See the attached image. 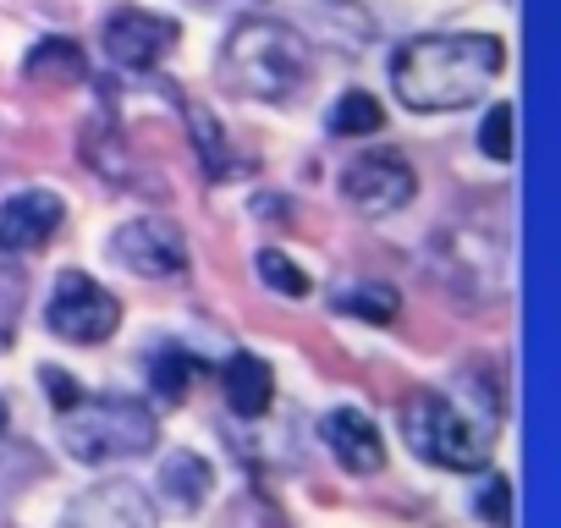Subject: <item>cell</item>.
I'll use <instances>...</instances> for the list:
<instances>
[{"instance_id": "cell-1", "label": "cell", "mask_w": 561, "mask_h": 528, "mask_svg": "<svg viewBox=\"0 0 561 528\" xmlns=\"http://www.w3.org/2000/svg\"><path fill=\"white\" fill-rule=\"evenodd\" d=\"M506 67L495 34H424L391 56V89L408 111H462Z\"/></svg>"}, {"instance_id": "cell-18", "label": "cell", "mask_w": 561, "mask_h": 528, "mask_svg": "<svg viewBox=\"0 0 561 528\" xmlns=\"http://www.w3.org/2000/svg\"><path fill=\"white\" fill-rule=\"evenodd\" d=\"M187 380H193V358H187L182 347H160V353L149 358V386H154V397H171V402H182Z\"/></svg>"}, {"instance_id": "cell-12", "label": "cell", "mask_w": 561, "mask_h": 528, "mask_svg": "<svg viewBox=\"0 0 561 528\" xmlns=\"http://www.w3.org/2000/svg\"><path fill=\"white\" fill-rule=\"evenodd\" d=\"M220 391H226V408L237 418H259L275 397V369L259 353H231L220 364Z\"/></svg>"}, {"instance_id": "cell-10", "label": "cell", "mask_w": 561, "mask_h": 528, "mask_svg": "<svg viewBox=\"0 0 561 528\" xmlns=\"http://www.w3.org/2000/svg\"><path fill=\"white\" fill-rule=\"evenodd\" d=\"M320 440L331 446V457H336L347 473H380V468H386V435H380L375 418L358 413V408H336V413H325Z\"/></svg>"}, {"instance_id": "cell-4", "label": "cell", "mask_w": 561, "mask_h": 528, "mask_svg": "<svg viewBox=\"0 0 561 528\" xmlns=\"http://www.w3.org/2000/svg\"><path fill=\"white\" fill-rule=\"evenodd\" d=\"M402 435H408V446H413L424 462L451 468V473H479V468L490 462L484 429H479L457 402H446V397H435V391H424V397H413V402L402 408Z\"/></svg>"}, {"instance_id": "cell-7", "label": "cell", "mask_w": 561, "mask_h": 528, "mask_svg": "<svg viewBox=\"0 0 561 528\" xmlns=\"http://www.w3.org/2000/svg\"><path fill=\"white\" fill-rule=\"evenodd\" d=\"M111 259L133 276H149V282H165V276H182L187 271V237L176 220H127L122 231H111Z\"/></svg>"}, {"instance_id": "cell-11", "label": "cell", "mask_w": 561, "mask_h": 528, "mask_svg": "<svg viewBox=\"0 0 561 528\" xmlns=\"http://www.w3.org/2000/svg\"><path fill=\"white\" fill-rule=\"evenodd\" d=\"M61 528H154V512L133 484H105V490L72 501Z\"/></svg>"}, {"instance_id": "cell-13", "label": "cell", "mask_w": 561, "mask_h": 528, "mask_svg": "<svg viewBox=\"0 0 561 528\" xmlns=\"http://www.w3.org/2000/svg\"><path fill=\"white\" fill-rule=\"evenodd\" d=\"M209 484H215V473H209V462L193 457V451H171V457L160 462V495H165L176 512H198L204 495H209Z\"/></svg>"}, {"instance_id": "cell-20", "label": "cell", "mask_w": 561, "mask_h": 528, "mask_svg": "<svg viewBox=\"0 0 561 528\" xmlns=\"http://www.w3.org/2000/svg\"><path fill=\"white\" fill-rule=\"evenodd\" d=\"M479 149L490 160H512V105H490V116L479 127Z\"/></svg>"}, {"instance_id": "cell-16", "label": "cell", "mask_w": 561, "mask_h": 528, "mask_svg": "<svg viewBox=\"0 0 561 528\" xmlns=\"http://www.w3.org/2000/svg\"><path fill=\"white\" fill-rule=\"evenodd\" d=\"M253 271H259V282L264 287H275L280 298H309V276H304V264H293L287 253H275V248H264L259 259H253Z\"/></svg>"}, {"instance_id": "cell-14", "label": "cell", "mask_w": 561, "mask_h": 528, "mask_svg": "<svg viewBox=\"0 0 561 528\" xmlns=\"http://www.w3.org/2000/svg\"><path fill=\"white\" fill-rule=\"evenodd\" d=\"M386 127V105L369 94V89H347L331 111H325V133H336V138H369V133H380Z\"/></svg>"}, {"instance_id": "cell-23", "label": "cell", "mask_w": 561, "mask_h": 528, "mask_svg": "<svg viewBox=\"0 0 561 528\" xmlns=\"http://www.w3.org/2000/svg\"><path fill=\"white\" fill-rule=\"evenodd\" d=\"M0 429H7V402H0Z\"/></svg>"}, {"instance_id": "cell-21", "label": "cell", "mask_w": 561, "mask_h": 528, "mask_svg": "<svg viewBox=\"0 0 561 528\" xmlns=\"http://www.w3.org/2000/svg\"><path fill=\"white\" fill-rule=\"evenodd\" d=\"M479 517H484L490 528H512V484H506V479H484V490H479Z\"/></svg>"}, {"instance_id": "cell-19", "label": "cell", "mask_w": 561, "mask_h": 528, "mask_svg": "<svg viewBox=\"0 0 561 528\" xmlns=\"http://www.w3.org/2000/svg\"><path fill=\"white\" fill-rule=\"evenodd\" d=\"M187 122H193V144H198V154H204V171L226 176V144H220V122H209L198 105H187Z\"/></svg>"}, {"instance_id": "cell-8", "label": "cell", "mask_w": 561, "mask_h": 528, "mask_svg": "<svg viewBox=\"0 0 561 528\" xmlns=\"http://www.w3.org/2000/svg\"><path fill=\"white\" fill-rule=\"evenodd\" d=\"M176 39H182V28H176L171 18H160V12H144V7H122V12H111V18H105V34H100L105 56H111L116 67H127V72L154 67Z\"/></svg>"}, {"instance_id": "cell-5", "label": "cell", "mask_w": 561, "mask_h": 528, "mask_svg": "<svg viewBox=\"0 0 561 528\" xmlns=\"http://www.w3.org/2000/svg\"><path fill=\"white\" fill-rule=\"evenodd\" d=\"M45 325H50L61 342L100 347V342L116 336V325H122V303H116V292H105L94 276H83V271H61L56 287H50V303H45Z\"/></svg>"}, {"instance_id": "cell-6", "label": "cell", "mask_w": 561, "mask_h": 528, "mask_svg": "<svg viewBox=\"0 0 561 528\" xmlns=\"http://www.w3.org/2000/svg\"><path fill=\"white\" fill-rule=\"evenodd\" d=\"M413 193H419V176L397 149H369V154L347 160V171H342V198L358 215H397L413 204Z\"/></svg>"}, {"instance_id": "cell-3", "label": "cell", "mask_w": 561, "mask_h": 528, "mask_svg": "<svg viewBox=\"0 0 561 528\" xmlns=\"http://www.w3.org/2000/svg\"><path fill=\"white\" fill-rule=\"evenodd\" d=\"M61 440L78 462H122L154 446V413L133 397H83L61 413Z\"/></svg>"}, {"instance_id": "cell-22", "label": "cell", "mask_w": 561, "mask_h": 528, "mask_svg": "<svg viewBox=\"0 0 561 528\" xmlns=\"http://www.w3.org/2000/svg\"><path fill=\"white\" fill-rule=\"evenodd\" d=\"M39 380L50 386V402H56V413H67V408H78V402H83V386H78L72 375H61V369H39Z\"/></svg>"}, {"instance_id": "cell-2", "label": "cell", "mask_w": 561, "mask_h": 528, "mask_svg": "<svg viewBox=\"0 0 561 528\" xmlns=\"http://www.w3.org/2000/svg\"><path fill=\"white\" fill-rule=\"evenodd\" d=\"M309 72H314L309 39L280 18H242L220 45V78H226V89H237L248 100L287 105L309 83Z\"/></svg>"}, {"instance_id": "cell-17", "label": "cell", "mask_w": 561, "mask_h": 528, "mask_svg": "<svg viewBox=\"0 0 561 528\" xmlns=\"http://www.w3.org/2000/svg\"><path fill=\"white\" fill-rule=\"evenodd\" d=\"M336 309L353 314V320H369V325H391L397 309H402V298H397L391 287H353V292L336 298Z\"/></svg>"}, {"instance_id": "cell-15", "label": "cell", "mask_w": 561, "mask_h": 528, "mask_svg": "<svg viewBox=\"0 0 561 528\" xmlns=\"http://www.w3.org/2000/svg\"><path fill=\"white\" fill-rule=\"evenodd\" d=\"M23 72H28V78H83L89 61H83V50H78L72 39H39V45L28 50Z\"/></svg>"}, {"instance_id": "cell-9", "label": "cell", "mask_w": 561, "mask_h": 528, "mask_svg": "<svg viewBox=\"0 0 561 528\" xmlns=\"http://www.w3.org/2000/svg\"><path fill=\"white\" fill-rule=\"evenodd\" d=\"M67 220V204L50 193V187H23L0 204V248L7 253H34L45 248Z\"/></svg>"}]
</instances>
